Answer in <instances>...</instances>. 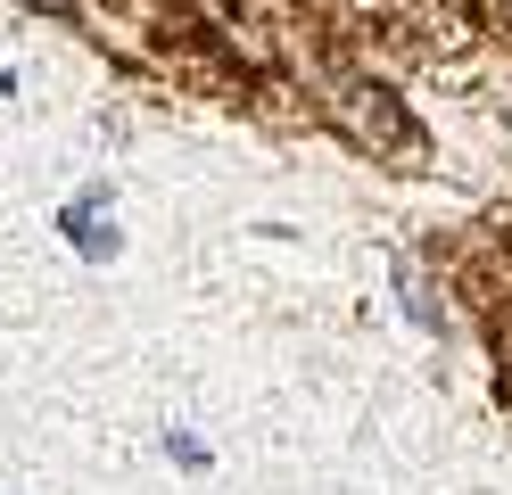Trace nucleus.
<instances>
[{
  "label": "nucleus",
  "instance_id": "f257e3e1",
  "mask_svg": "<svg viewBox=\"0 0 512 495\" xmlns=\"http://www.w3.org/2000/svg\"><path fill=\"white\" fill-rule=\"evenodd\" d=\"M58 231H67V240H75L83 256H100V264H108V256H116V223H108V190L91 182L83 198H67V215H58Z\"/></svg>",
  "mask_w": 512,
  "mask_h": 495
},
{
  "label": "nucleus",
  "instance_id": "f03ea898",
  "mask_svg": "<svg viewBox=\"0 0 512 495\" xmlns=\"http://www.w3.org/2000/svg\"><path fill=\"white\" fill-rule=\"evenodd\" d=\"M166 454L182 462V471H207V446H199V438H190V429H166Z\"/></svg>",
  "mask_w": 512,
  "mask_h": 495
},
{
  "label": "nucleus",
  "instance_id": "7ed1b4c3",
  "mask_svg": "<svg viewBox=\"0 0 512 495\" xmlns=\"http://www.w3.org/2000/svg\"><path fill=\"white\" fill-rule=\"evenodd\" d=\"M9 91H17V83H9V66H0V99H9Z\"/></svg>",
  "mask_w": 512,
  "mask_h": 495
}]
</instances>
